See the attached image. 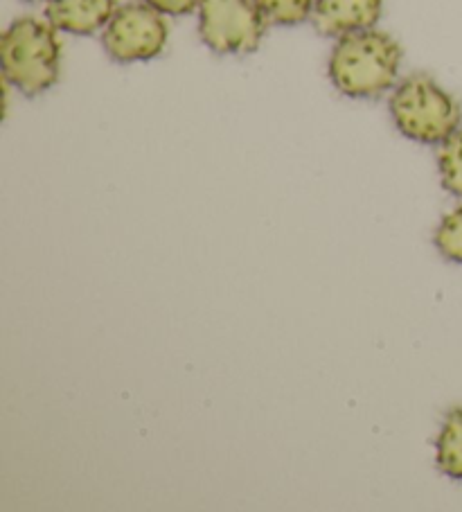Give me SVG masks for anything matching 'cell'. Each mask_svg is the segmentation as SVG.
<instances>
[{"label":"cell","mask_w":462,"mask_h":512,"mask_svg":"<svg viewBox=\"0 0 462 512\" xmlns=\"http://www.w3.org/2000/svg\"><path fill=\"white\" fill-rule=\"evenodd\" d=\"M399 66L402 46L388 32L370 28L336 39L327 73L336 91L345 97L375 100L393 91Z\"/></svg>","instance_id":"6da1fadb"},{"label":"cell","mask_w":462,"mask_h":512,"mask_svg":"<svg viewBox=\"0 0 462 512\" xmlns=\"http://www.w3.org/2000/svg\"><path fill=\"white\" fill-rule=\"evenodd\" d=\"M5 82L28 97L50 91L61 73L59 30L48 19L23 16L0 39Z\"/></svg>","instance_id":"7a4b0ae2"},{"label":"cell","mask_w":462,"mask_h":512,"mask_svg":"<svg viewBox=\"0 0 462 512\" xmlns=\"http://www.w3.org/2000/svg\"><path fill=\"white\" fill-rule=\"evenodd\" d=\"M388 109L399 134L420 145H442L462 127L456 97L424 73L402 79L390 93Z\"/></svg>","instance_id":"3957f363"},{"label":"cell","mask_w":462,"mask_h":512,"mask_svg":"<svg viewBox=\"0 0 462 512\" xmlns=\"http://www.w3.org/2000/svg\"><path fill=\"white\" fill-rule=\"evenodd\" d=\"M266 25L255 0H201L199 37L215 55H251L264 39Z\"/></svg>","instance_id":"277c9868"},{"label":"cell","mask_w":462,"mask_h":512,"mask_svg":"<svg viewBox=\"0 0 462 512\" xmlns=\"http://www.w3.org/2000/svg\"><path fill=\"white\" fill-rule=\"evenodd\" d=\"M170 39V25L165 14L154 10L149 3H127L118 7L109 25L102 30L106 55L118 64L151 61L163 55Z\"/></svg>","instance_id":"5b68a950"},{"label":"cell","mask_w":462,"mask_h":512,"mask_svg":"<svg viewBox=\"0 0 462 512\" xmlns=\"http://www.w3.org/2000/svg\"><path fill=\"white\" fill-rule=\"evenodd\" d=\"M384 0H314L312 25L323 37L339 39L350 32L375 28Z\"/></svg>","instance_id":"8992f818"},{"label":"cell","mask_w":462,"mask_h":512,"mask_svg":"<svg viewBox=\"0 0 462 512\" xmlns=\"http://www.w3.org/2000/svg\"><path fill=\"white\" fill-rule=\"evenodd\" d=\"M118 7V0H48L46 19L59 32L91 37L109 25Z\"/></svg>","instance_id":"52a82bcc"},{"label":"cell","mask_w":462,"mask_h":512,"mask_svg":"<svg viewBox=\"0 0 462 512\" xmlns=\"http://www.w3.org/2000/svg\"><path fill=\"white\" fill-rule=\"evenodd\" d=\"M435 465L449 479L462 481V406H456L444 418L435 440Z\"/></svg>","instance_id":"ba28073f"},{"label":"cell","mask_w":462,"mask_h":512,"mask_svg":"<svg viewBox=\"0 0 462 512\" xmlns=\"http://www.w3.org/2000/svg\"><path fill=\"white\" fill-rule=\"evenodd\" d=\"M438 167L444 190L462 199V127L440 145Z\"/></svg>","instance_id":"9c48e42d"},{"label":"cell","mask_w":462,"mask_h":512,"mask_svg":"<svg viewBox=\"0 0 462 512\" xmlns=\"http://www.w3.org/2000/svg\"><path fill=\"white\" fill-rule=\"evenodd\" d=\"M269 25L293 28L312 19L314 0H255Z\"/></svg>","instance_id":"30bf717a"},{"label":"cell","mask_w":462,"mask_h":512,"mask_svg":"<svg viewBox=\"0 0 462 512\" xmlns=\"http://www.w3.org/2000/svg\"><path fill=\"white\" fill-rule=\"evenodd\" d=\"M433 242L444 258L462 264V206L442 217V222L435 228Z\"/></svg>","instance_id":"8fae6325"},{"label":"cell","mask_w":462,"mask_h":512,"mask_svg":"<svg viewBox=\"0 0 462 512\" xmlns=\"http://www.w3.org/2000/svg\"><path fill=\"white\" fill-rule=\"evenodd\" d=\"M165 16H188L199 10L201 0H145Z\"/></svg>","instance_id":"7c38bea8"},{"label":"cell","mask_w":462,"mask_h":512,"mask_svg":"<svg viewBox=\"0 0 462 512\" xmlns=\"http://www.w3.org/2000/svg\"><path fill=\"white\" fill-rule=\"evenodd\" d=\"M30 3H37V0H30Z\"/></svg>","instance_id":"4fadbf2b"}]
</instances>
